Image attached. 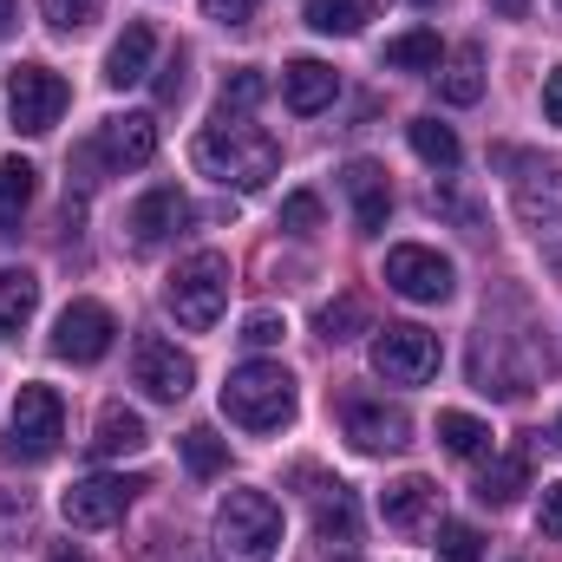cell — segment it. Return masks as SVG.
Returning <instances> with one entry per match:
<instances>
[{
    "instance_id": "ab89813d",
    "label": "cell",
    "mask_w": 562,
    "mask_h": 562,
    "mask_svg": "<svg viewBox=\"0 0 562 562\" xmlns=\"http://www.w3.org/2000/svg\"><path fill=\"white\" fill-rule=\"evenodd\" d=\"M543 119H550V125H562V66L543 79Z\"/></svg>"
},
{
    "instance_id": "8d00e7d4",
    "label": "cell",
    "mask_w": 562,
    "mask_h": 562,
    "mask_svg": "<svg viewBox=\"0 0 562 562\" xmlns=\"http://www.w3.org/2000/svg\"><path fill=\"white\" fill-rule=\"evenodd\" d=\"M256 7H262V0H203V13H210L216 26H249Z\"/></svg>"
},
{
    "instance_id": "603a6c76",
    "label": "cell",
    "mask_w": 562,
    "mask_h": 562,
    "mask_svg": "<svg viewBox=\"0 0 562 562\" xmlns=\"http://www.w3.org/2000/svg\"><path fill=\"white\" fill-rule=\"evenodd\" d=\"M144 445H150V431H144L138 413H125V406H105L99 413V438H92L99 458H125V451H144Z\"/></svg>"
},
{
    "instance_id": "44dd1931",
    "label": "cell",
    "mask_w": 562,
    "mask_h": 562,
    "mask_svg": "<svg viewBox=\"0 0 562 562\" xmlns=\"http://www.w3.org/2000/svg\"><path fill=\"white\" fill-rule=\"evenodd\" d=\"M33 307H40V276L33 269H0V334L20 340V327L33 321Z\"/></svg>"
},
{
    "instance_id": "74e56055",
    "label": "cell",
    "mask_w": 562,
    "mask_h": 562,
    "mask_svg": "<svg viewBox=\"0 0 562 562\" xmlns=\"http://www.w3.org/2000/svg\"><path fill=\"white\" fill-rule=\"evenodd\" d=\"M183 66H190L183 53H170V59H164V72H157V99H164V105H177V99H183Z\"/></svg>"
},
{
    "instance_id": "7a4b0ae2",
    "label": "cell",
    "mask_w": 562,
    "mask_h": 562,
    "mask_svg": "<svg viewBox=\"0 0 562 562\" xmlns=\"http://www.w3.org/2000/svg\"><path fill=\"white\" fill-rule=\"evenodd\" d=\"M223 413L243 425V431H281L294 419V380L276 360H249L223 380Z\"/></svg>"
},
{
    "instance_id": "83f0119b",
    "label": "cell",
    "mask_w": 562,
    "mask_h": 562,
    "mask_svg": "<svg viewBox=\"0 0 562 562\" xmlns=\"http://www.w3.org/2000/svg\"><path fill=\"white\" fill-rule=\"evenodd\" d=\"M438 438L451 458H484L491 451V425L471 419V413H438Z\"/></svg>"
},
{
    "instance_id": "277c9868",
    "label": "cell",
    "mask_w": 562,
    "mask_h": 562,
    "mask_svg": "<svg viewBox=\"0 0 562 562\" xmlns=\"http://www.w3.org/2000/svg\"><path fill=\"white\" fill-rule=\"evenodd\" d=\"M164 301H170V314H177L190 334L216 327V321H223V301H229V256L196 249L190 262H177V276H170V288H164Z\"/></svg>"
},
{
    "instance_id": "9a60e30c",
    "label": "cell",
    "mask_w": 562,
    "mask_h": 562,
    "mask_svg": "<svg viewBox=\"0 0 562 562\" xmlns=\"http://www.w3.org/2000/svg\"><path fill=\"white\" fill-rule=\"evenodd\" d=\"M340 190L353 196V223L373 236V229H386V210H393V190H386V170L373 164V157H353L347 170H340Z\"/></svg>"
},
{
    "instance_id": "4316f807",
    "label": "cell",
    "mask_w": 562,
    "mask_h": 562,
    "mask_svg": "<svg viewBox=\"0 0 562 562\" xmlns=\"http://www.w3.org/2000/svg\"><path fill=\"white\" fill-rule=\"evenodd\" d=\"M406 138H413V150H419L431 170H458V132H451V125H438V119H413Z\"/></svg>"
},
{
    "instance_id": "e575fe53",
    "label": "cell",
    "mask_w": 562,
    "mask_h": 562,
    "mask_svg": "<svg viewBox=\"0 0 562 562\" xmlns=\"http://www.w3.org/2000/svg\"><path fill=\"white\" fill-rule=\"evenodd\" d=\"M281 229H288V236H314V229H321V196H314V190H294V196L281 203Z\"/></svg>"
},
{
    "instance_id": "d6986e66",
    "label": "cell",
    "mask_w": 562,
    "mask_h": 562,
    "mask_svg": "<svg viewBox=\"0 0 562 562\" xmlns=\"http://www.w3.org/2000/svg\"><path fill=\"white\" fill-rule=\"evenodd\" d=\"M314 530H321V543H353L360 537V504H353L347 484H321L314 491Z\"/></svg>"
},
{
    "instance_id": "b9f144b4",
    "label": "cell",
    "mask_w": 562,
    "mask_h": 562,
    "mask_svg": "<svg viewBox=\"0 0 562 562\" xmlns=\"http://www.w3.org/2000/svg\"><path fill=\"white\" fill-rule=\"evenodd\" d=\"M46 562H86V557H79V550H53Z\"/></svg>"
},
{
    "instance_id": "cb8c5ba5",
    "label": "cell",
    "mask_w": 562,
    "mask_h": 562,
    "mask_svg": "<svg viewBox=\"0 0 562 562\" xmlns=\"http://www.w3.org/2000/svg\"><path fill=\"white\" fill-rule=\"evenodd\" d=\"M524 477H530V451H510L504 464H491V471L477 477V504H491V510H504V504H517V491H524Z\"/></svg>"
},
{
    "instance_id": "ffe728a7",
    "label": "cell",
    "mask_w": 562,
    "mask_h": 562,
    "mask_svg": "<svg viewBox=\"0 0 562 562\" xmlns=\"http://www.w3.org/2000/svg\"><path fill=\"white\" fill-rule=\"evenodd\" d=\"M431 504H438V491H431L425 477H400V484H386L380 517H386L393 530H419L425 517H431Z\"/></svg>"
},
{
    "instance_id": "1f68e13d",
    "label": "cell",
    "mask_w": 562,
    "mask_h": 562,
    "mask_svg": "<svg viewBox=\"0 0 562 562\" xmlns=\"http://www.w3.org/2000/svg\"><path fill=\"white\" fill-rule=\"evenodd\" d=\"M183 464H190L196 477H216V471L229 464V445H223L216 431H203V425H196V431H183Z\"/></svg>"
},
{
    "instance_id": "8fae6325",
    "label": "cell",
    "mask_w": 562,
    "mask_h": 562,
    "mask_svg": "<svg viewBox=\"0 0 562 562\" xmlns=\"http://www.w3.org/2000/svg\"><path fill=\"white\" fill-rule=\"evenodd\" d=\"M451 262L438 256V249H425V243H400V249H386V288L393 294H406V301H445L451 294Z\"/></svg>"
},
{
    "instance_id": "8992f818",
    "label": "cell",
    "mask_w": 562,
    "mask_h": 562,
    "mask_svg": "<svg viewBox=\"0 0 562 562\" xmlns=\"http://www.w3.org/2000/svg\"><path fill=\"white\" fill-rule=\"evenodd\" d=\"M510 196H517V216L537 243L562 249V164H543V157H510Z\"/></svg>"
},
{
    "instance_id": "ac0fdd59",
    "label": "cell",
    "mask_w": 562,
    "mask_h": 562,
    "mask_svg": "<svg viewBox=\"0 0 562 562\" xmlns=\"http://www.w3.org/2000/svg\"><path fill=\"white\" fill-rule=\"evenodd\" d=\"M150 53H157V33H150V20H132L119 40H112V53H105V86H138L150 79Z\"/></svg>"
},
{
    "instance_id": "f546056e",
    "label": "cell",
    "mask_w": 562,
    "mask_h": 562,
    "mask_svg": "<svg viewBox=\"0 0 562 562\" xmlns=\"http://www.w3.org/2000/svg\"><path fill=\"white\" fill-rule=\"evenodd\" d=\"M269 99V79L256 72V66H236L229 79H223V119H243V112H256Z\"/></svg>"
},
{
    "instance_id": "ba28073f",
    "label": "cell",
    "mask_w": 562,
    "mask_h": 562,
    "mask_svg": "<svg viewBox=\"0 0 562 562\" xmlns=\"http://www.w3.org/2000/svg\"><path fill=\"white\" fill-rule=\"evenodd\" d=\"M144 491V477H119V471H99V477H79L66 497H59V510H66V524L72 530H105V524H119L125 510H132V497Z\"/></svg>"
},
{
    "instance_id": "4dcf8cb0",
    "label": "cell",
    "mask_w": 562,
    "mask_h": 562,
    "mask_svg": "<svg viewBox=\"0 0 562 562\" xmlns=\"http://www.w3.org/2000/svg\"><path fill=\"white\" fill-rule=\"evenodd\" d=\"M353 334H367V301H360V294L327 301V307H321V340H353Z\"/></svg>"
},
{
    "instance_id": "7bdbcfd3",
    "label": "cell",
    "mask_w": 562,
    "mask_h": 562,
    "mask_svg": "<svg viewBox=\"0 0 562 562\" xmlns=\"http://www.w3.org/2000/svg\"><path fill=\"white\" fill-rule=\"evenodd\" d=\"M413 7H438V0H413Z\"/></svg>"
},
{
    "instance_id": "f35d334b",
    "label": "cell",
    "mask_w": 562,
    "mask_h": 562,
    "mask_svg": "<svg viewBox=\"0 0 562 562\" xmlns=\"http://www.w3.org/2000/svg\"><path fill=\"white\" fill-rule=\"evenodd\" d=\"M537 517H543V530H550V537H562V484L543 491V510H537Z\"/></svg>"
},
{
    "instance_id": "9c48e42d",
    "label": "cell",
    "mask_w": 562,
    "mask_h": 562,
    "mask_svg": "<svg viewBox=\"0 0 562 562\" xmlns=\"http://www.w3.org/2000/svg\"><path fill=\"white\" fill-rule=\"evenodd\" d=\"M438 334H425V327H386L380 340H373V373L386 380V386H425L431 373H438Z\"/></svg>"
},
{
    "instance_id": "52a82bcc",
    "label": "cell",
    "mask_w": 562,
    "mask_h": 562,
    "mask_svg": "<svg viewBox=\"0 0 562 562\" xmlns=\"http://www.w3.org/2000/svg\"><path fill=\"white\" fill-rule=\"evenodd\" d=\"M66 105H72V92H66L59 72H46V66H13V72H7V112H13V125H20L26 138L53 132Z\"/></svg>"
},
{
    "instance_id": "6da1fadb",
    "label": "cell",
    "mask_w": 562,
    "mask_h": 562,
    "mask_svg": "<svg viewBox=\"0 0 562 562\" xmlns=\"http://www.w3.org/2000/svg\"><path fill=\"white\" fill-rule=\"evenodd\" d=\"M190 157H196L203 177L236 183V190H262V183L281 170V144L269 138L262 125H249V119H223V125H210L203 138L190 144Z\"/></svg>"
},
{
    "instance_id": "5bb4252c",
    "label": "cell",
    "mask_w": 562,
    "mask_h": 562,
    "mask_svg": "<svg viewBox=\"0 0 562 562\" xmlns=\"http://www.w3.org/2000/svg\"><path fill=\"white\" fill-rule=\"evenodd\" d=\"M340 425H347V438L360 451H406L413 445V419L400 406H386V400H347Z\"/></svg>"
},
{
    "instance_id": "4fadbf2b",
    "label": "cell",
    "mask_w": 562,
    "mask_h": 562,
    "mask_svg": "<svg viewBox=\"0 0 562 562\" xmlns=\"http://www.w3.org/2000/svg\"><path fill=\"white\" fill-rule=\"evenodd\" d=\"M132 380H138L150 400H183V393L196 386V367H190V353H177L164 334H144L138 353H132Z\"/></svg>"
},
{
    "instance_id": "d4e9b609",
    "label": "cell",
    "mask_w": 562,
    "mask_h": 562,
    "mask_svg": "<svg viewBox=\"0 0 562 562\" xmlns=\"http://www.w3.org/2000/svg\"><path fill=\"white\" fill-rule=\"evenodd\" d=\"M373 7H380V0H307V26L347 40V33H360V26L373 20Z\"/></svg>"
},
{
    "instance_id": "3957f363",
    "label": "cell",
    "mask_w": 562,
    "mask_h": 562,
    "mask_svg": "<svg viewBox=\"0 0 562 562\" xmlns=\"http://www.w3.org/2000/svg\"><path fill=\"white\" fill-rule=\"evenodd\" d=\"M216 550L223 562H269L281 550V510L269 491H229L216 510Z\"/></svg>"
},
{
    "instance_id": "836d02e7",
    "label": "cell",
    "mask_w": 562,
    "mask_h": 562,
    "mask_svg": "<svg viewBox=\"0 0 562 562\" xmlns=\"http://www.w3.org/2000/svg\"><path fill=\"white\" fill-rule=\"evenodd\" d=\"M99 7H105V0H40V13H46L53 33H79V26H92Z\"/></svg>"
},
{
    "instance_id": "e0dca14e",
    "label": "cell",
    "mask_w": 562,
    "mask_h": 562,
    "mask_svg": "<svg viewBox=\"0 0 562 562\" xmlns=\"http://www.w3.org/2000/svg\"><path fill=\"white\" fill-rule=\"evenodd\" d=\"M334 92H340V72H334V66H321V59H294V66L281 72V99H288V112H301V119L327 112V105H334Z\"/></svg>"
},
{
    "instance_id": "484cf974",
    "label": "cell",
    "mask_w": 562,
    "mask_h": 562,
    "mask_svg": "<svg viewBox=\"0 0 562 562\" xmlns=\"http://www.w3.org/2000/svg\"><path fill=\"white\" fill-rule=\"evenodd\" d=\"M33 203V164L26 157H0V229H13Z\"/></svg>"
},
{
    "instance_id": "5b68a950",
    "label": "cell",
    "mask_w": 562,
    "mask_h": 562,
    "mask_svg": "<svg viewBox=\"0 0 562 562\" xmlns=\"http://www.w3.org/2000/svg\"><path fill=\"white\" fill-rule=\"evenodd\" d=\"M66 438V406L53 386H20L13 400V419H7V464H46Z\"/></svg>"
},
{
    "instance_id": "30bf717a",
    "label": "cell",
    "mask_w": 562,
    "mask_h": 562,
    "mask_svg": "<svg viewBox=\"0 0 562 562\" xmlns=\"http://www.w3.org/2000/svg\"><path fill=\"white\" fill-rule=\"evenodd\" d=\"M112 334H119V321H112L105 301H72L59 314V327H53V353L72 360V367H92V360L112 353Z\"/></svg>"
},
{
    "instance_id": "d590c367",
    "label": "cell",
    "mask_w": 562,
    "mask_h": 562,
    "mask_svg": "<svg viewBox=\"0 0 562 562\" xmlns=\"http://www.w3.org/2000/svg\"><path fill=\"white\" fill-rule=\"evenodd\" d=\"M281 334H288V321H281L276 307H256V314L243 321V340H249V347H276Z\"/></svg>"
},
{
    "instance_id": "d6a6232c",
    "label": "cell",
    "mask_w": 562,
    "mask_h": 562,
    "mask_svg": "<svg viewBox=\"0 0 562 562\" xmlns=\"http://www.w3.org/2000/svg\"><path fill=\"white\" fill-rule=\"evenodd\" d=\"M438 562H484V537L471 524H438Z\"/></svg>"
},
{
    "instance_id": "f1b7e54d",
    "label": "cell",
    "mask_w": 562,
    "mask_h": 562,
    "mask_svg": "<svg viewBox=\"0 0 562 562\" xmlns=\"http://www.w3.org/2000/svg\"><path fill=\"white\" fill-rule=\"evenodd\" d=\"M386 66L393 72H438V33H425V26H413V33H400V40H386Z\"/></svg>"
},
{
    "instance_id": "60d3db41",
    "label": "cell",
    "mask_w": 562,
    "mask_h": 562,
    "mask_svg": "<svg viewBox=\"0 0 562 562\" xmlns=\"http://www.w3.org/2000/svg\"><path fill=\"white\" fill-rule=\"evenodd\" d=\"M13 33V0H0V40Z\"/></svg>"
},
{
    "instance_id": "7402d4cb",
    "label": "cell",
    "mask_w": 562,
    "mask_h": 562,
    "mask_svg": "<svg viewBox=\"0 0 562 562\" xmlns=\"http://www.w3.org/2000/svg\"><path fill=\"white\" fill-rule=\"evenodd\" d=\"M438 99H445V105H477V99H484V53H477V46H458V53H451L445 79H438Z\"/></svg>"
},
{
    "instance_id": "2e32d148",
    "label": "cell",
    "mask_w": 562,
    "mask_h": 562,
    "mask_svg": "<svg viewBox=\"0 0 562 562\" xmlns=\"http://www.w3.org/2000/svg\"><path fill=\"white\" fill-rule=\"evenodd\" d=\"M183 216H190V196H183L177 183H157L150 196H138V203H132L125 229H132V243H144V249H150V243H164Z\"/></svg>"
},
{
    "instance_id": "ee69618b",
    "label": "cell",
    "mask_w": 562,
    "mask_h": 562,
    "mask_svg": "<svg viewBox=\"0 0 562 562\" xmlns=\"http://www.w3.org/2000/svg\"><path fill=\"white\" fill-rule=\"evenodd\" d=\"M557 445H562V425H557Z\"/></svg>"
},
{
    "instance_id": "7c38bea8",
    "label": "cell",
    "mask_w": 562,
    "mask_h": 562,
    "mask_svg": "<svg viewBox=\"0 0 562 562\" xmlns=\"http://www.w3.org/2000/svg\"><path fill=\"white\" fill-rule=\"evenodd\" d=\"M92 150V164H105V170H138L157 157V119L150 112H125V119H105L99 125V138L86 144Z\"/></svg>"
}]
</instances>
